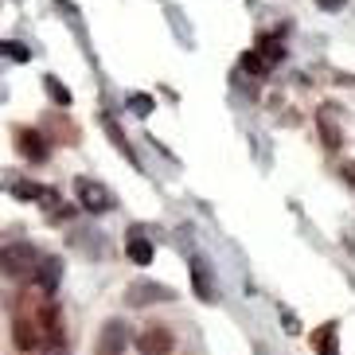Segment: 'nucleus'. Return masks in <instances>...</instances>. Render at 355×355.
Returning <instances> with one entry per match:
<instances>
[{"label":"nucleus","mask_w":355,"mask_h":355,"mask_svg":"<svg viewBox=\"0 0 355 355\" xmlns=\"http://www.w3.org/2000/svg\"><path fill=\"white\" fill-rule=\"evenodd\" d=\"M40 261L43 258L32 242H8L4 246V277H35Z\"/></svg>","instance_id":"1"},{"label":"nucleus","mask_w":355,"mask_h":355,"mask_svg":"<svg viewBox=\"0 0 355 355\" xmlns=\"http://www.w3.org/2000/svg\"><path fill=\"white\" fill-rule=\"evenodd\" d=\"M74 196H78V207L90 211V215H105V211H110V203H114L105 184H98V180H86V176L74 180Z\"/></svg>","instance_id":"2"},{"label":"nucleus","mask_w":355,"mask_h":355,"mask_svg":"<svg viewBox=\"0 0 355 355\" xmlns=\"http://www.w3.org/2000/svg\"><path fill=\"white\" fill-rule=\"evenodd\" d=\"M129 304H168V301H176V293L168 289V285H157V282H137L129 285Z\"/></svg>","instance_id":"3"},{"label":"nucleus","mask_w":355,"mask_h":355,"mask_svg":"<svg viewBox=\"0 0 355 355\" xmlns=\"http://www.w3.org/2000/svg\"><path fill=\"white\" fill-rule=\"evenodd\" d=\"M141 352L145 355H172V347H176V336L168 332V328H148V332H141Z\"/></svg>","instance_id":"4"},{"label":"nucleus","mask_w":355,"mask_h":355,"mask_svg":"<svg viewBox=\"0 0 355 355\" xmlns=\"http://www.w3.org/2000/svg\"><path fill=\"white\" fill-rule=\"evenodd\" d=\"M16 145L24 148V157L32 160V164H43V160H47V153H51V148H47V141H43L35 129H16Z\"/></svg>","instance_id":"5"},{"label":"nucleus","mask_w":355,"mask_h":355,"mask_svg":"<svg viewBox=\"0 0 355 355\" xmlns=\"http://www.w3.org/2000/svg\"><path fill=\"white\" fill-rule=\"evenodd\" d=\"M125 254H129V261L133 266H148L153 261V242H148V234L145 230H129V239H125Z\"/></svg>","instance_id":"6"},{"label":"nucleus","mask_w":355,"mask_h":355,"mask_svg":"<svg viewBox=\"0 0 355 355\" xmlns=\"http://www.w3.org/2000/svg\"><path fill=\"white\" fill-rule=\"evenodd\" d=\"M191 289H196V297H203V301H215V282H211V266L203 258H191Z\"/></svg>","instance_id":"7"},{"label":"nucleus","mask_w":355,"mask_h":355,"mask_svg":"<svg viewBox=\"0 0 355 355\" xmlns=\"http://www.w3.org/2000/svg\"><path fill=\"white\" fill-rule=\"evenodd\" d=\"M121 347H125V324H121V320H110V324L102 328V344H98V352H102V355H117Z\"/></svg>","instance_id":"8"},{"label":"nucleus","mask_w":355,"mask_h":355,"mask_svg":"<svg viewBox=\"0 0 355 355\" xmlns=\"http://www.w3.org/2000/svg\"><path fill=\"white\" fill-rule=\"evenodd\" d=\"M12 344H16V352H35L40 347V332H35L32 320H16L12 324Z\"/></svg>","instance_id":"9"},{"label":"nucleus","mask_w":355,"mask_h":355,"mask_svg":"<svg viewBox=\"0 0 355 355\" xmlns=\"http://www.w3.org/2000/svg\"><path fill=\"white\" fill-rule=\"evenodd\" d=\"M59 273H63V261H59V258H43L40 270H35V285H40L43 293H55V285H59Z\"/></svg>","instance_id":"10"},{"label":"nucleus","mask_w":355,"mask_h":355,"mask_svg":"<svg viewBox=\"0 0 355 355\" xmlns=\"http://www.w3.org/2000/svg\"><path fill=\"white\" fill-rule=\"evenodd\" d=\"M8 191H12L16 199H43V203H55V191H51V188H40V184H24V180L8 184Z\"/></svg>","instance_id":"11"},{"label":"nucleus","mask_w":355,"mask_h":355,"mask_svg":"<svg viewBox=\"0 0 355 355\" xmlns=\"http://www.w3.org/2000/svg\"><path fill=\"white\" fill-rule=\"evenodd\" d=\"M313 347H316V355H336V324H320L316 328Z\"/></svg>","instance_id":"12"},{"label":"nucleus","mask_w":355,"mask_h":355,"mask_svg":"<svg viewBox=\"0 0 355 355\" xmlns=\"http://www.w3.org/2000/svg\"><path fill=\"white\" fill-rule=\"evenodd\" d=\"M320 137L328 148H340V129H336V121L328 117V110H320Z\"/></svg>","instance_id":"13"},{"label":"nucleus","mask_w":355,"mask_h":355,"mask_svg":"<svg viewBox=\"0 0 355 355\" xmlns=\"http://www.w3.org/2000/svg\"><path fill=\"white\" fill-rule=\"evenodd\" d=\"M105 133L114 137V141H117V148H121V153H125V157H129V160H133V148H129V141H125V133H121V125H117L114 117H105Z\"/></svg>","instance_id":"14"},{"label":"nucleus","mask_w":355,"mask_h":355,"mask_svg":"<svg viewBox=\"0 0 355 355\" xmlns=\"http://www.w3.org/2000/svg\"><path fill=\"white\" fill-rule=\"evenodd\" d=\"M43 86H47V94H51L59 105H71V90H67L59 78H43Z\"/></svg>","instance_id":"15"},{"label":"nucleus","mask_w":355,"mask_h":355,"mask_svg":"<svg viewBox=\"0 0 355 355\" xmlns=\"http://www.w3.org/2000/svg\"><path fill=\"white\" fill-rule=\"evenodd\" d=\"M153 105H157V102H153V94H133V98H129V110H133L137 117L153 114Z\"/></svg>","instance_id":"16"},{"label":"nucleus","mask_w":355,"mask_h":355,"mask_svg":"<svg viewBox=\"0 0 355 355\" xmlns=\"http://www.w3.org/2000/svg\"><path fill=\"white\" fill-rule=\"evenodd\" d=\"M4 55H8L12 63H28L32 55H28V47L24 43H16V40H4Z\"/></svg>","instance_id":"17"},{"label":"nucleus","mask_w":355,"mask_h":355,"mask_svg":"<svg viewBox=\"0 0 355 355\" xmlns=\"http://www.w3.org/2000/svg\"><path fill=\"white\" fill-rule=\"evenodd\" d=\"M242 71H246V74H261V71H266V63L258 59V51H246V55H242Z\"/></svg>","instance_id":"18"},{"label":"nucleus","mask_w":355,"mask_h":355,"mask_svg":"<svg viewBox=\"0 0 355 355\" xmlns=\"http://www.w3.org/2000/svg\"><path fill=\"white\" fill-rule=\"evenodd\" d=\"M344 4L347 0H316V8L320 12H344Z\"/></svg>","instance_id":"19"},{"label":"nucleus","mask_w":355,"mask_h":355,"mask_svg":"<svg viewBox=\"0 0 355 355\" xmlns=\"http://www.w3.org/2000/svg\"><path fill=\"white\" fill-rule=\"evenodd\" d=\"M261 51H266V55H270V63H277V59H282V47H277V43H261Z\"/></svg>","instance_id":"20"},{"label":"nucleus","mask_w":355,"mask_h":355,"mask_svg":"<svg viewBox=\"0 0 355 355\" xmlns=\"http://www.w3.org/2000/svg\"><path fill=\"white\" fill-rule=\"evenodd\" d=\"M282 324L289 328V332H301V320H297L293 313H282Z\"/></svg>","instance_id":"21"},{"label":"nucleus","mask_w":355,"mask_h":355,"mask_svg":"<svg viewBox=\"0 0 355 355\" xmlns=\"http://www.w3.org/2000/svg\"><path fill=\"white\" fill-rule=\"evenodd\" d=\"M344 180H347V184H355V164H344Z\"/></svg>","instance_id":"22"},{"label":"nucleus","mask_w":355,"mask_h":355,"mask_svg":"<svg viewBox=\"0 0 355 355\" xmlns=\"http://www.w3.org/2000/svg\"><path fill=\"white\" fill-rule=\"evenodd\" d=\"M51 355H63V340H59V344L51 347Z\"/></svg>","instance_id":"23"}]
</instances>
